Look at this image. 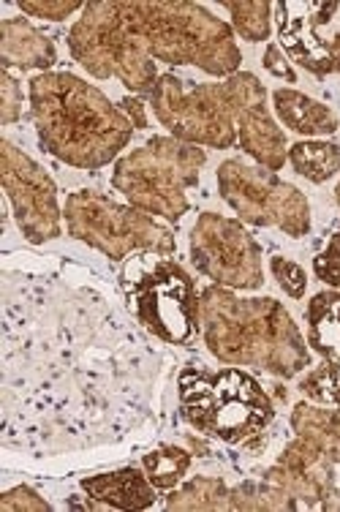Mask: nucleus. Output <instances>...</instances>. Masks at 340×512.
Instances as JSON below:
<instances>
[{
	"label": "nucleus",
	"instance_id": "obj_2",
	"mask_svg": "<svg viewBox=\"0 0 340 512\" xmlns=\"http://www.w3.org/2000/svg\"><path fill=\"white\" fill-rule=\"evenodd\" d=\"M30 118L41 148L77 169L107 167L134 137L126 112L68 71L30 79Z\"/></svg>",
	"mask_w": 340,
	"mask_h": 512
},
{
	"label": "nucleus",
	"instance_id": "obj_7",
	"mask_svg": "<svg viewBox=\"0 0 340 512\" xmlns=\"http://www.w3.org/2000/svg\"><path fill=\"white\" fill-rule=\"evenodd\" d=\"M294 439L278 461L264 472V480L300 504V510H319L335 491L340 466V409H321L302 401L292 409Z\"/></svg>",
	"mask_w": 340,
	"mask_h": 512
},
{
	"label": "nucleus",
	"instance_id": "obj_19",
	"mask_svg": "<svg viewBox=\"0 0 340 512\" xmlns=\"http://www.w3.org/2000/svg\"><path fill=\"white\" fill-rule=\"evenodd\" d=\"M169 512H221L229 510V485L221 477H194L166 496Z\"/></svg>",
	"mask_w": 340,
	"mask_h": 512
},
{
	"label": "nucleus",
	"instance_id": "obj_22",
	"mask_svg": "<svg viewBox=\"0 0 340 512\" xmlns=\"http://www.w3.org/2000/svg\"><path fill=\"white\" fill-rule=\"evenodd\" d=\"M191 461H194V455L188 453L185 447L161 444L153 453H147L142 458V469H145L147 480L156 485L158 491H172L185 480V474L191 469Z\"/></svg>",
	"mask_w": 340,
	"mask_h": 512
},
{
	"label": "nucleus",
	"instance_id": "obj_1",
	"mask_svg": "<svg viewBox=\"0 0 340 512\" xmlns=\"http://www.w3.org/2000/svg\"><path fill=\"white\" fill-rule=\"evenodd\" d=\"M68 50L96 79L117 77L136 96H153L156 60L232 77L243 55L234 30L191 0H93L68 30Z\"/></svg>",
	"mask_w": 340,
	"mask_h": 512
},
{
	"label": "nucleus",
	"instance_id": "obj_24",
	"mask_svg": "<svg viewBox=\"0 0 340 512\" xmlns=\"http://www.w3.org/2000/svg\"><path fill=\"white\" fill-rule=\"evenodd\" d=\"M272 278L278 281V286L283 289V295H289L292 300H302L305 297V289H308V276L297 262L286 259V256H272L270 259Z\"/></svg>",
	"mask_w": 340,
	"mask_h": 512
},
{
	"label": "nucleus",
	"instance_id": "obj_12",
	"mask_svg": "<svg viewBox=\"0 0 340 512\" xmlns=\"http://www.w3.org/2000/svg\"><path fill=\"white\" fill-rule=\"evenodd\" d=\"M0 180L17 218V227L28 243L41 246L63 235V210L58 205L55 180L9 139L0 142Z\"/></svg>",
	"mask_w": 340,
	"mask_h": 512
},
{
	"label": "nucleus",
	"instance_id": "obj_31",
	"mask_svg": "<svg viewBox=\"0 0 340 512\" xmlns=\"http://www.w3.org/2000/svg\"><path fill=\"white\" fill-rule=\"evenodd\" d=\"M319 510H324V512H340V491H338V488H335V491H332L330 496H327V499L321 502Z\"/></svg>",
	"mask_w": 340,
	"mask_h": 512
},
{
	"label": "nucleus",
	"instance_id": "obj_8",
	"mask_svg": "<svg viewBox=\"0 0 340 512\" xmlns=\"http://www.w3.org/2000/svg\"><path fill=\"white\" fill-rule=\"evenodd\" d=\"M237 74L224 82L188 88L175 74H161L153 90V112L169 134L199 148H234L237 145Z\"/></svg>",
	"mask_w": 340,
	"mask_h": 512
},
{
	"label": "nucleus",
	"instance_id": "obj_14",
	"mask_svg": "<svg viewBox=\"0 0 340 512\" xmlns=\"http://www.w3.org/2000/svg\"><path fill=\"white\" fill-rule=\"evenodd\" d=\"M308 344L321 363L302 376L300 393L313 404L340 406V292H319L305 308Z\"/></svg>",
	"mask_w": 340,
	"mask_h": 512
},
{
	"label": "nucleus",
	"instance_id": "obj_21",
	"mask_svg": "<svg viewBox=\"0 0 340 512\" xmlns=\"http://www.w3.org/2000/svg\"><path fill=\"white\" fill-rule=\"evenodd\" d=\"M229 510L234 512H294L300 510V504L294 502L292 496L281 491L278 485L256 483V480H245V483L229 488Z\"/></svg>",
	"mask_w": 340,
	"mask_h": 512
},
{
	"label": "nucleus",
	"instance_id": "obj_16",
	"mask_svg": "<svg viewBox=\"0 0 340 512\" xmlns=\"http://www.w3.org/2000/svg\"><path fill=\"white\" fill-rule=\"evenodd\" d=\"M0 60L3 69L22 71H44L55 66L58 50L49 36L39 28H33L25 17H11L0 22Z\"/></svg>",
	"mask_w": 340,
	"mask_h": 512
},
{
	"label": "nucleus",
	"instance_id": "obj_23",
	"mask_svg": "<svg viewBox=\"0 0 340 512\" xmlns=\"http://www.w3.org/2000/svg\"><path fill=\"white\" fill-rule=\"evenodd\" d=\"M224 9L232 14L234 30L245 41H267L272 33V3L253 0V3H224Z\"/></svg>",
	"mask_w": 340,
	"mask_h": 512
},
{
	"label": "nucleus",
	"instance_id": "obj_5",
	"mask_svg": "<svg viewBox=\"0 0 340 512\" xmlns=\"http://www.w3.org/2000/svg\"><path fill=\"white\" fill-rule=\"evenodd\" d=\"M128 311L164 344L188 346L199 333V295L194 278L172 254L136 251L120 270Z\"/></svg>",
	"mask_w": 340,
	"mask_h": 512
},
{
	"label": "nucleus",
	"instance_id": "obj_29",
	"mask_svg": "<svg viewBox=\"0 0 340 512\" xmlns=\"http://www.w3.org/2000/svg\"><path fill=\"white\" fill-rule=\"evenodd\" d=\"M262 63H264V69L270 71L272 77L286 79V82H297V71L292 69V63L286 60V55H283V50L278 47V44H267Z\"/></svg>",
	"mask_w": 340,
	"mask_h": 512
},
{
	"label": "nucleus",
	"instance_id": "obj_11",
	"mask_svg": "<svg viewBox=\"0 0 340 512\" xmlns=\"http://www.w3.org/2000/svg\"><path fill=\"white\" fill-rule=\"evenodd\" d=\"M191 262L218 286L253 292L262 289V246L248 229L221 213H199L191 229Z\"/></svg>",
	"mask_w": 340,
	"mask_h": 512
},
{
	"label": "nucleus",
	"instance_id": "obj_28",
	"mask_svg": "<svg viewBox=\"0 0 340 512\" xmlns=\"http://www.w3.org/2000/svg\"><path fill=\"white\" fill-rule=\"evenodd\" d=\"M20 9L22 14H30V17L60 22V20H66V17H71L74 11L85 9V3H79V0H44V3H36V0H22Z\"/></svg>",
	"mask_w": 340,
	"mask_h": 512
},
{
	"label": "nucleus",
	"instance_id": "obj_10",
	"mask_svg": "<svg viewBox=\"0 0 340 512\" xmlns=\"http://www.w3.org/2000/svg\"><path fill=\"white\" fill-rule=\"evenodd\" d=\"M218 194L226 205L253 227H278L289 237L311 232V202L300 188L278 178L272 169L229 158L218 172Z\"/></svg>",
	"mask_w": 340,
	"mask_h": 512
},
{
	"label": "nucleus",
	"instance_id": "obj_30",
	"mask_svg": "<svg viewBox=\"0 0 340 512\" xmlns=\"http://www.w3.org/2000/svg\"><path fill=\"white\" fill-rule=\"evenodd\" d=\"M120 109L126 112L128 120L134 123V128H147V115H145V101L139 96H126L120 101Z\"/></svg>",
	"mask_w": 340,
	"mask_h": 512
},
{
	"label": "nucleus",
	"instance_id": "obj_15",
	"mask_svg": "<svg viewBox=\"0 0 340 512\" xmlns=\"http://www.w3.org/2000/svg\"><path fill=\"white\" fill-rule=\"evenodd\" d=\"M240 99H237V142L248 156L267 169H281L289 161V145L281 126L267 107V90L251 71H237Z\"/></svg>",
	"mask_w": 340,
	"mask_h": 512
},
{
	"label": "nucleus",
	"instance_id": "obj_4",
	"mask_svg": "<svg viewBox=\"0 0 340 512\" xmlns=\"http://www.w3.org/2000/svg\"><path fill=\"white\" fill-rule=\"evenodd\" d=\"M180 412L204 436L243 444L267 431L275 420L272 398L251 374L240 368L199 371L188 368L177 382Z\"/></svg>",
	"mask_w": 340,
	"mask_h": 512
},
{
	"label": "nucleus",
	"instance_id": "obj_13",
	"mask_svg": "<svg viewBox=\"0 0 340 512\" xmlns=\"http://www.w3.org/2000/svg\"><path fill=\"white\" fill-rule=\"evenodd\" d=\"M272 11H278L283 47L302 69L319 79L340 74V33L330 39L319 33L321 25H327L338 11V3H275Z\"/></svg>",
	"mask_w": 340,
	"mask_h": 512
},
{
	"label": "nucleus",
	"instance_id": "obj_20",
	"mask_svg": "<svg viewBox=\"0 0 340 512\" xmlns=\"http://www.w3.org/2000/svg\"><path fill=\"white\" fill-rule=\"evenodd\" d=\"M289 164L300 178L327 183L340 172V145L327 139H300L289 145Z\"/></svg>",
	"mask_w": 340,
	"mask_h": 512
},
{
	"label": "nucleus",
	"instance_id": "obj_32",
	"mask_svg": "<svg viewBox=\"0 0 340 512\" xmlns=\"http://www.w3.org/2000/svg\"><path fill=\"white\" fill-rule=\"evenodd\" d=\"M335 199H338V205H340V183H338V188H335Z\"/></svg>",
	"mask_w": 340,
	"mask_h": 512
},
{
	"label": "nucleus",
	"instance_id": "obj_18",
	"mask_svg": "<svg viewBox=\"0 0 340 512\" xmlns=\"http://www.w3.org/2000/svg\"><path fill=\"white\" fill-rule=\"evenodd\" d=\"M272 107L283 126L302 137H330L338 131V115L327 104L305 96L294 88H278L272 93Z\"/></svg>",
	"mask_w": 340,
	"mask_h": 512
},
{
	"label": "nucleus",
	"instance_id": "obj_6",
	"mask_svg": "<svg viewBox=\"0 0 340 512\" xmlns=\"http://www.w3.org/2000/svg\"><path fill=\"white\" fill-rule=\"evenodd\" d=\"M207 153L177 137H153L112 169V186L142 213L180 221L191 210L188 188L199 183Z\"/></svg>",
	"mask_w": 340,
	"mask_h": 512
},
{
	"label": "nucleus",
	"instance_id": "obj_27",
	"mask_svg": "<svg viewBox=\"0 0 340 512\" xmlns=\"http://www.w3.org/2000/svg\"><path fill=\"white\" fill-rule=\"evenodd\" d=\"M22 118V88L17 79L11 77L9 69L0 74V120L3 126H11Z\"/></svg>",
	"mask_w": 340,
	"mask_h": 512
},
{
	"label": "nucleus",
	"instance_id": "obj_26",
	"mask_svg": "<svg viewBox=\"0 0 340 512\" xmlns=\"http://www.w3.org/2000/svg\"><path fill=\"white\" fill-rule=\"evenodd\" d=\"M0 510L3 512H52V504L41 499L30 485H17L0 496Z\"/></svg>",
	"mask_w": 340,
	"mask_h": 512
},
{
	"label": "nucleus",
	"instance_id": "obj_9",
	"mask_svg": "<svg viewBox=\"0 0 340 512\" xmlns=\"http://www.w3.org/2000/svg\"><path fill=\"white\" fill-rule=\"evenodd\" d=\"M63 218L68 235L101 251L112 262H120L136 251L175 254L177 248L172 229L158 224L150 213H142L134 205H120L88 188L68 194Z\"/></svg>",
	"mask_w": 340,
	"mask_h": 512
},
{
	"label": "nucleus",
	"instance_id": "obj_25",
	"mask_svg": "<svg viewBox=\"0 0 340 512\" xmlns=\"http://www.w3.org/2000/svg\"><path fill=\"white\" fill-rule=\"evenodd\" d=\"M313 273L327 286L340 289V232L327 240V246L321 248L319 256L313 259Z\"/></svg>",
	"mask_w": 340,
	"mask_h": 512
},
{
	"label": "nucleus",
	"instance_id": "obj_17",
	"mask_svg": "<svg viewBox=\"0 0 340 512\" xmlns=\"http://www.w3.org/2000/svg\"><path fill=\"white\" fill-rule=\"evenodd\" d=\"M79 485L93 502L107 504L115 510H147L158 499V488L147 480L145 469H136V466L93 474V477H85Z\"/></svg>",
	"mask_w": 340,
	"mask_h": 512
},
{
	"label": "nucleus",
	"instance_id": "obj_3",
	"mask_svg": "<svg viewBox=\"0 0 340 512\" xmlns=\"http://www.w3.org/2000/svg\"><path fill=\"white\" fill-rule=\"evenodd\" d=\"M199 330L224 365H248L292 379L311 365V352L292 314L272 297H240L226 286L199 295Z\"/></svg>",
	"mask_w": 340,
	"mask_h": 512
}]
</instances>
